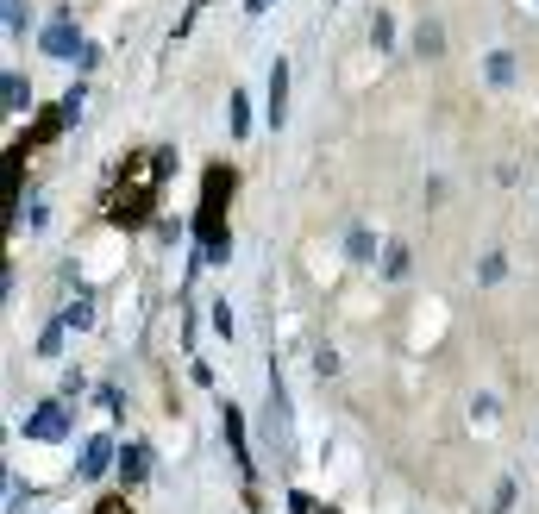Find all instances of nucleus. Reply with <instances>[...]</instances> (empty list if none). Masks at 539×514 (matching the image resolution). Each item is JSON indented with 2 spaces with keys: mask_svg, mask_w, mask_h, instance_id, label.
<instances>
[{
  "mask_svg": "<svg viewBox=\"0 0 539 514\" xmlns=\"http://www.w3.org/2000/svg\"><path fill=\"white\" fill-rule=\"evenodd\" d=\"M264 120L283 132L289 126V57H276L270 63V88H264Z\"/></svg>",
  "mask_w": 539,
  "mask_h": 514,
  "instance_id": "obj_6",
  "label": "nucleus"
},
{
  "mask_svg": "<svg viewBox=\"0 0 539 514\" xmlns=\"http://www.w3.org/2000/svg\"><path fill=\"white\" fill-rule=\"evenodd\" d=\"M38 44H44V57H51V63H76L82 57V32H76V7H57L51 13V26H44L38 32Z\"/></svg>",
  "mask_w": 539,
  "mask_h": 514,
  "instance_id": "obj_4",
  "label": "nucleus"
},
{
  "mask_svg": "<svg viewBox=\"0 0 539 514\" xmlns=\"http://www.w3.org/2000/svg\"><path fill=\"white\" fill-rule=\"evenodd\" d=\"M414 57H445V26H439V19H420V26H414Z\"/></svg>",
  "mask_w": 539,
  "mask_h": 514,
  "instance_id": "obj_10",
  "label": "nucleus"
},
{
  "mask_svg": "<svg viewBox=\"0 0 539 514\" xmlns=\"http://www.w3.org/2000/svg\"><path fill=\"white\" fill-rule=\"evenodd\" d=\"M19 433H26L32 446H63V439L76 433V408H69L63 395H57V402H38L26 420H19Z\"/></svg>",
  "mask_w": 539,
  "mask_h": 514,
  "instance_id": "obj_2",
  "label": "nucleus"
},
{
  "mask_svg": "<svg viewBox=\"0 0 539 514\" xmlns=\"http://www.w3.org/2000/svg\"><path fill=\"white\" fill-rule=\"evenodd\" d=\"M270 7H276V0H245V13H251V19H264Z\"/></svg>",
  "mask_w": 539,
  "mask_h": 514,
  "instance_id": "obj_27",
  "label": "nucleus"
},
{
  "mask_svg": "<svg viewBox=\"0 0 539 514\" xmlns=\"http://www.w3.org/2000/svg\"><path fill=\"white\" fill-rule=\"evenodd\" d=\"M220 439H226V458L239 464L245 489H257V458H251V433H245V414L232 408V402H220Z\"/></svg>",
  "mask_w": 539,
  "mask_h": 514,
  "instance_id": "obj_3",
  "label": "nucleus"
},
{
  "mask_svg": "<svg viewBox=\"0 0 539 514\" xmlns=\"http://www.w3.org/2000/svg\"><path fill=\"white\" fill-rule=\"evenodd\" d=\"M314 370H320V377H339V352H333V345H320V352H314Z\"/></svg>",
  "mask_w": 539,
  "mask_h": 514,
  "instance_id": "obj_24",
  "label": "nucleus"
},
{
  "mask_svg": "<svg viewBox=\"0 0 539 514\" xmlns=\"http://www.w3.org/2000/svg\"><path fill=\"white\" fill-rule=\"evenodd\" d=\"M483 76H489V88H508L514 76H521V69H514V51H489L483 57Z\"/></svg>",
  "mask_w": 539,
  "mask_h": 514,
  "instance_id": "obj_13",
  "label": "nucleus"
},
{
  "mask_svg": "<svg viewBox=\"0 0 539 514\" xmlns=\"http://www.w3.org/2000/svg\"><path fill=\"white\" fill-rule=\"evenodd\" d=\"M502 276H508V257H502V251H489L483 264H477V283L489 289V283H502Z\"/></svg>",
  "mask_w": 539,
  "mask_h": 514,
  "instance_id": "obj_19",
  "label": "nucleus"
},
{
  "mask_svg": "<svg viewBox=\"0 0 539 514\" xmlns=\"http://www.w3.org/2000/svg\"><path fill=\"white\" fill-rule=\"evenodd\" d=\"M226 201H232V170H207L201 176V207H195V257L201 264H226L232 257V226H226Z\"/></svg>",
  "mask_w": 539,
  "mask_h": 514,
  "instance_id": "obj_1",
  "label": "nucleus"
},
{
  "mask_svg": "<svg viewBox=\"0 0 539 514\" xmlns=\"http://www.w3.org/2000/svg\"><path fill=\"white\" fill-rule=\"evenodd\" d=\"M496 395H477V402H471V420H477V427H496Z\"/></svg>",
  "mask_w": 539,
  "mask_h": 514,
  "instance_id": "obj_22",
  "label": "nucleus"
},
{
  "mask_svg": "<svg viewBox=\"0 0 539 514\" xmlns=\"http://www.w3.org/2000/svg\"><path fill=\"white\" fill-rule=\"evenodd\" d=\"M63 333H69L63 320H51V326H44V333H38V358H57V352H63Z\"/></svg>",
  "mask_w": 539,
  "mask_h": 514,
  "instance_id": "obj_20",
  "label": "nucleus"
},
{
  "mask_svg": "<svg viewBox=\"0 0 539 514\" xmlns=\"http://www.w3.org/2000/svg\"><path fill=\"white\" fill-rule=\"evenodd\" d=\"M151 471H157V452L145 439H120V483L138 489V483H151Z\"/></svg>",
  "mask_w": 539,
  "mask_h": 514,
  "instance_id": "obj_7",
  "label": "nucleus"
},
{
  "mask_svg": "<svg viewBox=\"0 0 539 514\" xmlns=\"http://www.w3.org/2000/svg\"><path fill=\"white\" fill-rule=\"evenodd\" d=\"M314 508H320V502L308 496V489H289V514H314Z\"/></svg>",
  "mask_w": 539,
  "mask_h": 514,
  "instance_id": "obj_25",
  "label": "nucleus"
},
{
  "mask_svg": "<svg viewBox=\"0 0 539 514\" xmlns=\"http://www.w3.org/2000/svg\"><path fill=\"white\" fill-rule=\"evenodd\" d=\"M57 395H63V402H82V395H88V377H82V370H63Z\"/></svg>",
  "mask_w": 539,
  "mask_h": 514,
  "instance_id": "obj_21",
  "label": "nucleus"
},
{
  "mask_svg": "<svg viewBox=\"0 0 539 514\" xmlns=\"http://www.w3.org/2000/svg\"><path fill=\"white\" fill-rule=\"evenodd\" d=\"M514 496H521V483H514V477H502V483H496V496H489V508H483V514H514Z\"/></svg>",
  "mask_w": 539,
  "mask_h": 514,
  "instance_id": "obj_16",
  "label": "nucleus"
},
{
  "mask_svg": "<svg viewBox=\"0 0 539 514\" xmlns=\"http://www.w3.org/2000/svg\"><path fill=\"white\" fill-rule=\"evenodd\" d=\"M57 320L69 326V333H88V326H95V301H88V295H69L63 308H57Z\"/></svg>",
  "mask_w": 539,
  "mask_h": 514,
  "instance_id": "obj_11",
  "label": "nucleus"
},
{
  "mask_svg": "<svg viewBox=\"0 0 539 514\" xmlns=\"http://www.w3.org/2000/svg\"><path fill=\"white\" fill-rule=\"evenodd\" d=\"M370 44H377V51H395V19H389V7H377V19H370Z\"/></svg>",
  "mask_w": 539,
  "mask_h": 514,
  "instance_id": "obj_15",
  "label": "nucleus"
},
{
  "mask_svg": "<svg viewBox=\"0 0 539 514\" xmlns=\"http://www.w3.org/2000/svg\"><path fill=\"white\" fill-rule=\"evenodd\" d=\"M107 471H120V439L113 433H88L82 458H76V483H101Z\"/></svg>",
  "mask_w": 539,
  "mask_h": 514,
  "instance_id": "obj_5",
  "label": "nucleus"
},
{
  "mask_svg": "<svg viewBox=\"0 0 539 514\" xmlns=\"http://www.w3.org/2000/svg\"><path fill=\"white\" fill-rule=\"evenodd\" d=\"M245 132H251V95L232 88V138H245Z\"/></svg>",
  "mask_w": 539,
  "mask_h": 514,
  "instance_id": "obj_17",
  "label": "nucleus"
},
{
  "mask_svg": "<svg viewBox=\"0 0 539 514\" xmlns=\"http://www.w3.org/2000/svg\"><path fill=\"white\" fill-rule=\"evenodd\" d=\"M527 7H533V13H539V0H527Z\"/></svg>",
  "mask_w": 539,
  "mask_h": 514,
  "instance_id": "obj_29",
  "label": "nucleus"
},
{
  "mask_svg": "<svg viewBox=\"0 0 539 514\" xmlns=\"http://www.w3.org/2000/svg\"><path fill=\"white\" fill-rule=\"evenodd\" d=\"M0 7H7V38L32 32V0H0Z\"/></svg>",
  "mask_w": 539,
  "mask_h": 514,
  "instance_id": "obj_14",
  "label": "nucleus"
},
{
  "mask_svg": "<svg viewBox=\"0 0 539 514\" xmlns=\"http://www.w3.org/2000/svg\"><path fill=\"white\" fill-rule=\"evenodd\" d=\"M0 101H7L13 120H19V113H32V82L19 76V69H7V76H0Z\"/></svg>",
  "mask_w": 539,
  "mask_h": 514,
  "instance_id": "obj_9",
  "label": "nucleus"
},
{
  "mask_svg": "<svg viewBox=\"0 0 539 514\" xmlns=\"http://www.w3.org/2000/svg\"><path fill=\"white\" fill-rule=\"evenodd\" d=\"M314 514H339V508H314Z\"/></svg>",
  "mask_w": 539,
  "mask_h": 514,
  "instance_id": "obj_28",
  "label": "nucleus"
},
{
  "mask_svg": "<svg viewBox=\"0 0 539 514\" xmlns=\"http://www.w3.org/2000/svg\"><path fill=\"white\" fill-rule=\"evenodd\" d=\"M207 308H214V314H207V320H214V333L232 339V308H226V301H207Z\"/></svg>",
  "mask_w": 539,
  "mask_h": 514,
  "instance_id": "obj_23",
  "label": "nucleus"
},
{
  "mask_svg": "<svg viewBox=\"0 0 539 514\" xmlns=\"http://www.w3.org/2000/svg\"><path fill=\"white\" fill-rule=\"evenodd\" d=\"M95 408H107L113 420H120V414H126V389H120V383H101V389H95Z\"/></svg>",
  "mask_w": 539,
  "mask_h": 514,
  "instance_id": "obj_18",
  "label": "nucleus"
},
{
  "mask_svg": "<svg viewBox=\"0 0 539 514\" xmlns=\"http://www.w3.org/2000/svg\"><path fill=\"white\" fill-rule=\"evenodd\" d=\"M76 69L88 76V69H101V44H82V57H76Z\"/></svg>",
  "mask_w": 539,
  "mask_h": 514,
  "instance_id": "obj_26",
  "label": "nucleus"
},
{
  "mask_svg": "<svg viewBox=\"0 0 539 514\" xmlns=\"http://www.w3.org/2000/svg\"><path fill=\"white\" fill-rule=\"evenodd\" d=\"M389 245H377V232L370 226H351L345 232V264H358V270H377V257H383Z\"/></svg>",
  "mask_w": 539,
  "mask_h": 514,
  "instance_id": "obj_8",
  "label": "nucleus"
},
{
  "mask_svg": "<svg viewBox=\"0 0 539 514\" xmlns=\"http://www.w3.org/2000/svg\"><path fill=\"white\" fill-rule=\"evenodd\" d=\"M377 270H383V283H402V276L414 270V251H408L402 239H395V245L383 251V264H377Z\"/></svg>",
  "mask_w": 539,
  "mask_h": 514,
  "instance_id": "obj_12",
  "label": "nucleus"
}]
</instances>
